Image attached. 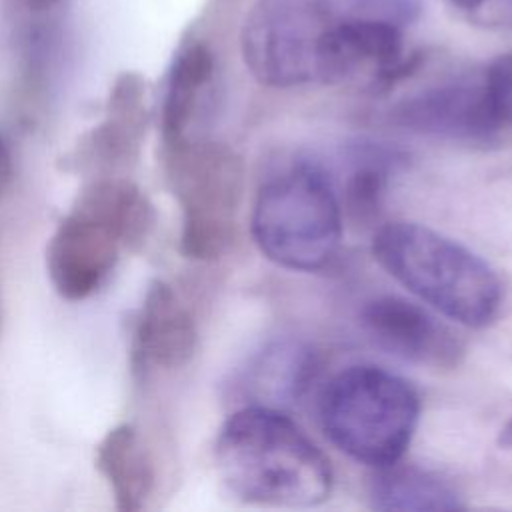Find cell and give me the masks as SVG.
<instances>
[{"instance_id":"cell-4","label":"cell","mask_w":512,"mask_h":512,"mask_svg":"<svg viewBox=\"0 0 512 512\" xmlns=\"http://www.w3.org/2000/svg\"><path fill=\"white\" fill-rule=\"evenodd\" d=\"M342 226V204L314 164H292L258 188L250 220L252 238L260 252L282 268H324L340 248Z\"/></svg>"},{"instance_id":"cell-13","label":"cell","mask_w":512,"mask_h":512,"mask_svg":"<svg viewBox=\"0 0 512 512\" xmlns=\"http://www.w3.org/2000/svg\"><path fill=\"white\" fill-rule=\"evenodd\" d=\"M196 340V324L188 308L166 282H152L134 328V364L180 368L194 356Z\"/></svg>"},{"instance_id":"cell-19","label":"cell","mask_w":512,"mask_h":512,"mask_svg":"<svg viewBox=\"0 0 512 512\" xmlns=\"http://www.w3.org/2000/svg\"><path fill=\"white\" fill-rule=\"evenodd\" d=\"M332 8L344 16L384 20L400 28L414 22L420 12L418 0H340Z\"/></svg>"},{"instance_id":"cell-8","label":"cell","mask_w":512,"mask_h":512,"mask_svg":"<svg viewBox=\"0 0 512 512\" xmlns=\"http://www.w3.org/2000/svg\"><path fill=\"white\" fill-rule=\"evenodd\" d=\"M362 324L386 352L426 368H454L464 346L460 338L424 306L400 296H378L362 308Z\"/></svg>"},{"instance_id":"cell-22","label":"cell","mask_w":512,"mask_h":512,"mask_svg":"<svg viewBox=\"0 0 512 512\" xmlns=\"http://www.w3.org/2000/svg\"><path fill=\"white\" fill-rule=\"evenodd\" d=\"M498 446L504 450H512V416L508 418V422L502 426L498 434Z\"/></svg>"},{"instance_id":"cell-23","label":"cell","mask_w":512,"mask_h":512,"mask_svg":"<svg viewBox=\"0 0 512 512\" xmlns=\"http://www.w3.org/2000/svg\"><path fill=\"white\" fill-rule=\"evenodd\" d=\"M58 0H24V4L32 10H44V8H50L54 6Z\"/></svg>"},{"instance_id":"cell-17","label":"cell","mask_w":512,"mask_h":512,"mask_svg":"<svg viewBox=\"0 0 512 512\" xmlns=\"http://www.w3.org/2000/svg\"><path fill=\"white\" fill-rule=\"evenodd\" d=\"M212 74L214 56L204 44H192L178 54L168 76L162 106L164 146L188 138V126L208 82L212 80Z\"/></svg>"},{"instance_id":"cell-2","label":"cell","mask_w":512,"mask_h":512,"mask_svg":"<svg viewBox=\"0 0 512 512\" xmlns=\"http://www.w3.org/2000/svg\"><path fill=\"white\" fill-rule=\"evenodd\" d=\"M376 262L408 292L472 328L490 324L502 306L496 270L460 242L414 222H392L374 234Z\"/></svg>"},{"instance_id":"cell-18","label":"cell","mask_w":512,"mask_h":512,"mask_svg":"<svg viewBox=\"0 0 512 512\" xmlns=\"http://www.w3.org/2000/svg\"><path fill=\"white\" fill-rule=\"evenodd\" d=\"M390 160L392 158L380 150H368L360 156L344 192V208L352 222L368 224L374 216H378L382 198L386 194L390 168L394 166Z\"/></svg>"},{"instance_id":"cell-9","label":"cell","mask_w":512,"mask_h":512,"mask_svg":"<svg viewBox=\"0 0 512 512\" xmlns=\"http://www.w3.org/2000/svg\"><path fill=\"white\" fill-rule=\"evenodd\" d=\"M122 242L102 222L70 210L46 246V270L54 290L66 300L96 292L118 262Z\"/></svg>"},{"instance_id":"cell-20","label":"cell","mask_w":512,"mask_h":512,"mask_svg":"<svg viewBox=\"0 0 512 512\" xmlns=\"http://www.w3.org/2000/svg\"><path fill=\"white\" fill-rule=\"evenodd\" d=\"M482 82L496 120L512 126V52L494 60Z\"/></svg>"},{"instance_id":"cell-1","label":"cell","mask_w":512,"mask_h":512,"mask_svg":"<svg viewBox=\"0 0 512 512\" xmlns=\"http://www.w3.org/2000/svg\"><path fill=\"white\" fill-rule=\"evenodd\" d=\"M214 456L224 486L244 502L308 508L330 498L328 458L280 408H238L222 424Z\"/></svg>"},{"instance_id":"cell-6","label":"cell","mask_w":512,"mask_h":512,"mask_svg":"<svg viewBox=\"0 0 512 512\" xmlns=\"http://www.w3.org/2000/svg\"><path fill=\"white\" fill-rule=\"evenodd\" d=\"M336 14L326 0H258L242 28V58L274 88L318 82L320 50Z\"/></svg>"},{"instance_id":"cell-12","label":"cell","mask_w":512,"mask_h":512,"mask_svg":"<svg viewBox=\"0 0 512 512\" xmlns=\"http://www.w3.org/2000/svg\"><path fill=\"white\" fill-rule=\"evenodd\" d=\"M316 374V354L294 338H280L256 350L236 372L232 392L246 404L282 408L296 402Z\"/></svg>"},{"instance_id":"cell-11","label":"cell","mask_w":512,"mask_h":512,"mask_svg":"<svg viewBox=\"0 0 512 512\" xmlns=\"http://www.w3.org/2000/svg\"><path fill=\"white\" fill-rule=\"evenodd\" d=\"M146 130V86L134 74H122L108 96L106 118L86 132L66 164L76 168H118L138 158Z\"/></svg>"},{"instance_id":"cell-14","label":"cell","mask_w":512,"mask_h":512,"mask_svg":"<svg viewBox=\"0 0 512 512\" xmlns=\"http://www.w3.org/2000/svg\"><path fill=\"white\" fill-rule=\"evenodd\" d=\"M370 508L384 512H446L464 508L462 494L444 474L416 464L374 468L368 482Z\"/></svg>"},{"instance_id":"cell-7","label":"cell","mask_w":512,"mask_h":512,"mask_svg":"<svg viewBox=\"0 0 512 512\" xmlns=\"http://www.w3.org/2000/svg\"><path fill=\"white\" fill-rule=\"evenodd\" d=\"M334 14L320 50L318 82L380 92L410 72L400 26Z\"/></svg>"},{"instance_id":"cell-10","label":"cell","mask_w":512,"mask_h":512,"mask_svg":"<svg viewBox=\"0 0 512 512\" xmlns=\"http://www.w3.org/2000/svg\"><path fill=\"white\" fill-rule=\"evenodd\" d=\"M394 122L428 136L452 140H490L502 124L496 120L484 82H450L402 100Z\"/></svg>"},{"instance_id":"cell-15","label":"cell","mask_w":512,"mask_h":512,"mask_svg":"<svg viewBox=\"0 0 512 512\" xmlns=\"http://www.w3.org/2000/svg\"><path fill=\"white\" fill-rule=\"evenodd\" d=\"M72 210H78L108 226L124 248H138L154 226V206L128 178L102 176L86 184Z\"/></svg>"},{"instance_id":"cell-24","label":"cell","mask_w":512,"mask_h":512,"mask_svg":"<svg viewBox=\"0 0 512 512\" xmlns=\"http://www.w3.org/2000/svg\"><path fill=\"white\" fill-rule=\"evenodd\" d=\"M450 2L456 4V6H462V8H466V10H474V8L482 6L486 0H450Z\"/></svg>"},{"instance_id":"cell-21","label":"cell","mask_w":512,"mask_h":512,"mask_svg":"<svg viewBox=\"0 0 512 512\" xmlns=\"http://www.w3.org/2000/svg\"><path fill=\"white\" fill-rule=\"evenodd\" d=\"M10 180H12V156L4 140L0 138V194L6 190Z\"/></svg>"},{"instance_id":"cell-16","label":"cell","mask_w":512,"mask_h":512,"mask_svg":"<svg viewBox=\"0 0 512 512\" xmlns=\"http://www.w3.org/2000/svg\"><path fill=\"white\" fill-rule=\"evenodd\" d=\"M96 468L110 484L116 506L136 512L152 490V468L130 424L114 426L96 446Z\"/></svg>"},{"instance_id":"cell-3","label":"cell","mask_w":512,"mask_h":512,"mask_svg":"<svg viewBox=\"0 0 512 512\" xmlns=\"http://www.w3.org/2000/svg\"><path fill=\"white\" fill-rule=\"evenodd\" d=\"M418 418L420 398L410 382L372 364L338 372L320 398V424L328 440L370 468L402 458Z\"/></svg>"},{"instance_id":"cell-5","label":"cell","mask_w":512,"mask_h":512,"mask_svg":"<svg viewBox=\"0 0 512 512\" xmlns=\"http://www.w3.org/2000/svg\"><path fill=\"white\" fill-rule=\"evenodd\" d=\"M166 174L182 208L180 250L192 260H216L230 246L244 188L240 156L222 142L166 144Z\"/></svg>"}]
</instances>
